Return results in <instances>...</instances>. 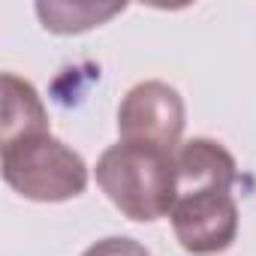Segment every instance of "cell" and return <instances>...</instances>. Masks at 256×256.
I'll return each instance as SVG.
<instances>
[{"label": "cell", "mask_w": 256, "mask_h": 256, "mask_svg": "<svg viewBox=\"0 0 256 256\" xmlns=\"http://www.w3.org/2000/svg\"><path fill=\"white\" fill-rule=\"evenodd\" d=\"M178 184L172 202V229L193 256L223 253L238 235L235 157L214 139H190L175 157Z\"/></svg>", "instance_id": "6da1fadb"}, {"label": "cell", "mask_w": 256, "mask_h": 256, "mask_svg": "<svg viewBox=\"0 0 256 256\" xmlns=\"http://www.w3.org/2000/svg\"><path fill=\"white\" fill-rule=\"evenodd\" d=\"M172 151L118 142L96 160V184L108 202L130 220L154 223L172 211L178 166Z\"/></svg>", "instance_id": "7a4b0ae2"}, {"label": "cell", "mask_w": 256, "mask_h": 256, "mask_svg": "<svg viewBox=\"0 0 256 256\" xmlns=\"http://www.w3.org/2000/svg\"><path fill=\"white\" fill-rule=\"evenodd\" d=\"M4 178L34 202H66L84 193L88 163L52 133H22L4 139Z\"/></svg>", "instance_id": "3957f363"}, {"label": "cell", "mask_w": 256, "mask_h": 256, "mask_svg": "<svg viewBox=\"0 0 256 256\" xmlns=\"http://www.w3.org/2000/svg\"><path fill=\"white\" fill-rule=\"evenodd\" d=\"M184 100L166 82H142L126 90L118 108L120 142L154 145L178 154L184 133Z\"/></svg>", "instance_id": "277c9868"}, {"label": "cell", "mask_w": 256, "mask_h": 256, "mask_svg": "<svg viewBox=\"0 0 256 256\" xmlns=\"http://www.w3.org/2000/svg\"><path fill=\"white\" fill-rule=\"evenodd\" d=\"M22 133H48V112L30 82L4 72V139Z\"/></svg>", "instance_id": "5b68a950"}, {"label": "cell", "mask_w": 256, "mask_h": 256, "mask_svg": "<svg viewBox=\"0 0 256 256\" xmlns=\"http://www.w3.org/2000/svg\"><path fill=\"white\" fill-rule=\"evenodd\" d=\"M118 12H124V4H36L42 28L52 34H82Z\"/></svg>", "instance_id": "8992f818"}, {"label": "cell", "mask_w": 256, "mask_h": 256, "mask_svg": "<svg viewBox=\"0 0 256 256\" xmlns=\"http://www.w3.org/2000/svg\"><path fill=\"white\" fill-rule=\"evenodd\" d=\"M82 256H151V253H148L145 244H139L136 238L112 235V238H102V241L90 244Z\"/></svg>", "instance_id": "52a82bcc"}]
</instances>
